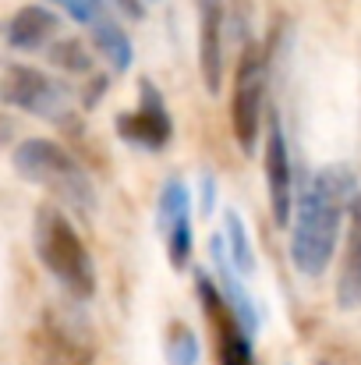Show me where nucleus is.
Wrapping results in <instances>:
<instances>
[{
  "mask_svg": "<svg viewBox=\"0 0 361 365\" xmlns=\"http://www.w3.org/2000/svg\"><path fill=\"white\" fill-rule=\"evenodd\" d=\"M358 195L351 167H326L319 170L308 188L298 199V217L291 231V262L305 277L326 273L337 242H340V224L344 213L351 210V199Z\"/></svg>",
  "mask_w": 361,
  "mask_h": 365,
  "instance_id": "obj_1",
  "label": "nucleus"
},
{
  "mask_svg": "<svg viewBox=\"0 0 361 365\" xmlns=\"http://www.w3.org/2000/svg\"><path fill=\"white\" fill-rule=\"evenodd\" d=\"M14 170L25 181L46 188L53 199H61L64 206H71L82 217L96 210V188H93L89 174L78 167V160L68 149H61L50 138H25L14 149Z\"/></svg>",
  "mask_w": 361,
  "mask_h": 365,
  "instance_id": "obj_2",
  "label": "nucleus"
},
{
  "mask_svg": "<svg viewBox=\"0 0 361 365\" xmlns=\"http://www.w3.org/2000/svg\"><path fill=\"white\" fill-rule=\"evenodd\" d=\"M36 252L43 266L75 294V298H93L96 291V269L89 259V248L82 245L78 231L57 206H43L36 213Z\"/></svg>",
  "mask_w": 361,
  "mask_h": 365,
  "instance_id": "obj_3",
  "label": "nucleus"
},
{
  "mask_svg": "<svg viewBox=\"0 0 361 365\" xmlns=\"http://www.w3.org/2000/svg\"><path fill=\"white\" fill-rule=\"evenodd\" d=\"M262 96H266V61L255 46H248L234 71V96H231V124L234 138L244 153L255 149L262 128Z\"/></svg>",
  "mask_w": 361,
  "mask_h": 365,
  "instance_id": "obj_4",
  "label": "nucleus"
},
{
  "mask_svg": "<svg viewBox=\"0 0 361 365\" xmlns=\"http://www.w3.org/2000/svg\"><path fill=\"white\" fill-rule=\"evenodd\" d=\"M4 100L14 103L18 110H28L43 121H61L71 110V96L61 82H53L50 75L36 71V68H11L7 82H4Z\"/></svg>",
  "mask_w": 361,
  "mask_h": 365,
  "instance_id": "obj_5",
  "label": "nucleus"
},
{
  "mask_svg": "<svg viewBox=\"0 0 361 365\" xmlns=\"http://www.w3.org/2000/svg\"><path fill=\"white\" fill-rule=\"evenodd\" d=\"M199 298H202V309H206V316L213 323V334H216V359H220V365H255L248 330L241 327V319L231 312V305L224 302L220 287H213L209 277H199Z\"/></svg>",
  "mask_w": 361,
  "mask_h": 365,
  "instance_id": "obj_6",
  "label": "nucleus"
},
{
  "mask_svg": "<svg viewBox=\"0 0 361 365\" xmlns=\"http://www.w3.org/2000/svg\"><path fill=\"white\" fill-rule=\"evenodd\" d=\"M159 227L167 235V255L174 269H184L192 255V217H188V188L177 178L167 181L159 192Z\"/></svg>",
  "mask_w": 361,
  "mask_h": 365,
  "instance_id": "obj_7",
  "label": "nucleus"
},
{
  "mask_svg": "<svg viewBox=\"0 0 361 365\" xmlns=\"http://www.w3.org/2000/svg\"><path fill=\"white\" fill-rule=\"evenodd\" d=\"M266 185H269V210L280 227H287L291 210H294V174H291V153L280 124H269L266 138Z\"/></svg>",
  "mask_w": 361,
  "mask_h": 365,
  "instance_id": "obj_8",
  "label": "nucleus"
},
{
  "mask_svg": "<svg viewBox=\"0 0 361 365\" xmlns=\"http://www.w3.org/2000/svg\"><path fill=\"white\" fill-rule=\"evenodd\" d=\"M120 135L135 145H149V149H163L170 138V118L163 100L152 93V86H142V103L135 114H120Z\"/></svg>",
  "mask_w": 361,
  "mask_h": 365,
  "instance_id": "obj_9",
  "label": "nucleus"
},
{
  "mask_svg": "<svg viewBox=\"0 0 361 365\" xmlns=\"http://www.w3.org/2000/svg\"><path fill=\"white\" fill-rule=\"evenodd\" d=\"M199 61L209 93H220L224 78V0H202V21H199Z\"/></svg>",
  "mask_w": 361,
  "mask_h": 365,
  "instance_id": "obj_10",
  "label": "nucleus"
},
{
  "mask_svg": "<svg viewBox=\"0 0 361 365\" xmlns=\"http://www.w3.org/2000/svg\"><path fill=\"white\" fill-rule=\"evenodd\" d=\"M337 302L340 309H361V195L351 199L347 210V242L337 277Z\"/></svg>",
  "mask_w": 361,
  "mask_h": 365,
  "instance_id": "obj_11",
  "label": "nucleus"
},
{
  "mask_svg": "<svg viewBox=\"0 0 361 365\" xmlns=\"http://www.w3.org/2000/svg\"><path fill=\"white\" fill-rule=\"evenodd\" d=\"M57 32H61L57 14L46 11V7H39V4H32V7H21V11L11 18V25H7V43H11L14 50H25V53H28V50L46 46Z\"/></svg>",
  "mask_w": 361,
  "mask_h": 365,
  "instance_id": "obj_12",
  "label": "nucleus"
},
{
  "mask_svg": "<svg viewBox=\"0 0 361 365\" xmlns=\"http://www.w3.org/2000/svg\"><path fill=\"white\" fill-rule=\"evenodd\" d=\"M93 43H96V50L103 53V61L114 71H127L131 68V39H127V32L114 18H103V21L93 25Z\"/></svg>",
  "mask_w": 361,
  "mask_h": 365,
  "instance_id": "obj_13",
  "label": "nucleus"
},
{
  "mask_svg": "<svg viewBox=\"0 0 361 365\" xmlns=\"http://www.w3.org/2000/svg\"><path fill=\"white\" fill-rule=\"evenodd\" d=\"M227 259H234V269L238 273H251L255 269V252L248 242V231H244V220L231 210L227 213Z\"/></svg>",
  "mask_w": 361,
  "mask_h": 365,
  "instance_id": "obj_14",
  "label": "nucleus"
},
{
  "mask_svg": "<svg viewBox=\"0 0 361 365\" xmlns=\"http://www.w3.org/2000/svg\"><path fill=\"white\" fill-rule=\"evenodd\" d=\"M50 57H53V64H61V68H68V71H89V68H93L89 50H85L78 39H57V43L50 46Z\"/></svg>",
  "mask_w": 361,
  "mask_h": 365,
  "instance_id": "obj_15",
  "label": "nucleus"
},
{
  "mask_svg": "<svg viewBox=\"0 0 361 365\" xmlns=\"http://www.w3.org/2000/svg\"><path fill=\"white\" fill-rule=\"evenodd\" d=\"M50 4H57V7H64L78 25H96V21H103L107 18V4L103 0H50Z\"/></svg>",
  "mask_w": 361,
  "mask_h": 365,
  "instance_id": "obj_16",
  "label": "nucleus"
},
{
  "mask_svg": "<svg viewBox=\"0 0 361 365\" xmlns=\"http://www.w3.org/2000/svg\"><path fill=\"white\" fill-rule=\"evenodd\" d=\"M170 359L177 365H195L199 359V344H195V334L184 330V327H174V337H170Z\"/></svg>",
  "mask_w": 361,
  "mask_h": 365,
  "instance_id": "obj_17",
  "label": "nucleus"
}]
</instances>
